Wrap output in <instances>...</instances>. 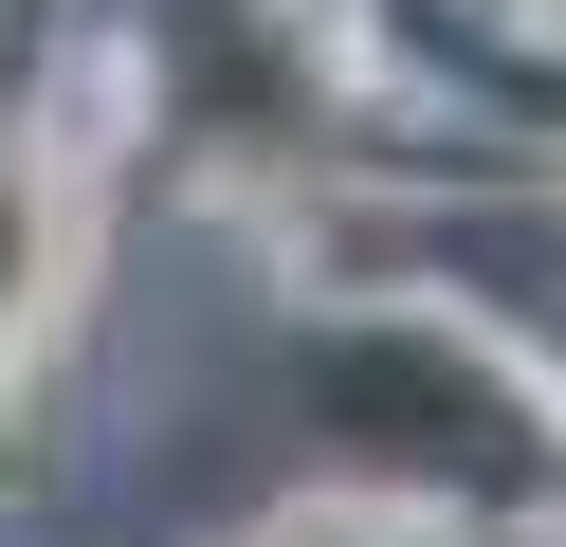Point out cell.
Instances as JSON below:
<instances>
[{
    "mask_svg": "<svg viewBox=\"0 0 566 547\" xmlns=\"http://www.w3.org/2000/svg\"><path fill=\"white\" fill-rule=\"evenodd\" d=\"M19 292H38V201H19V165H0V328H19Z\"/></svg>",
    "mask_w": 566,
    "mask_h": 547,
    "instance_id": "1",
    "label": "cell"
}]
</instances>
